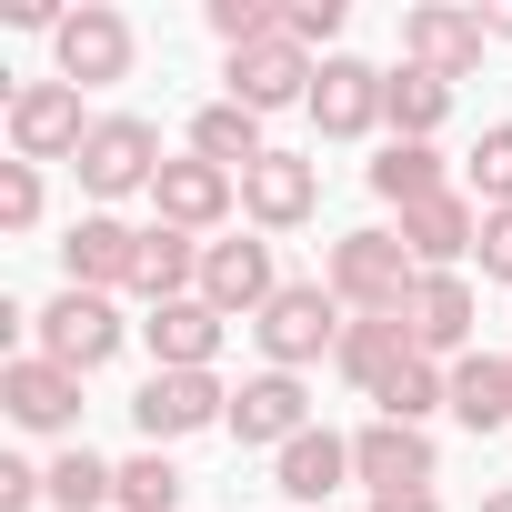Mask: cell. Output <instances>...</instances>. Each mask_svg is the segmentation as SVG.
Wrapping results in <instances>:
<instances>
[{"label": "cell", "instance_id": "1", "mask_svg": "<svg viewBox=\"0 0 512 512\" xmlns=\"http://www.w3.org/2000/svg\"><path fill=\"white\" fill-rule=\"evenodd\" d=\"M322 282H332V302H342L352 322H392V312H412L422 262L402 251V231H342L332 262H322Z\"/></svg>", "mask_w": 512, "mask_h": 512}, {"label": "cell", "instance_id": "2", "mask_svg": "<svg viewBox=\"0 0 512 512\" xmlns=\"http://www.w3.org/2000/svg\"><path fill=\"white\" fill-rule=\"evenodd\" d=\"M342 332H352V312L332 302V282H282L272 312L251 322V342H262V372H312L322 352H342Z\"/></svg>", "mask_w": 512, "mask_h": 512}, {"label": "cell", "instance_id": "3", "mask_svg": "<svg viewBox=\"0 0 512 512\" xmlns=\"http://www.w3.org/2000/svg\"><path fill=\"white\" fill-rule=\"evenodd\" d=\"M0 131H11V161H31V171H41V161H81V141H91L101 121H91V111H81V91L51 71V81H21L11 101H0Z\"/></svg>", "mask_w": 512, "mask_h": 512}, {"label": "cell", "instance_id": "4", "mask_svg": "<svg viewBox=\"0 0 512 512\" xmlns=\"http://www.w3.org/2000/svg\"><path fill=\"white\" fill-rule=\"evenodd\" d=\"M71 171H81V191L111 211V201H131V191H151V181H161V131H151L141 111H101V131L81 141V161H71Z\"/></svg>", "mask_w": 512, "mask_h": 512}, {"label": "cell", "instance_id": "5", "mask_svg": "<svg viewBox=\"0 0 512 512\" xmlns=\"http://www.w3.org/2000/svg\"><path fill=\"white\" fill-rule=\"evenodd\" d=\"M31 332H41V362H61V372H81V382H91V372L121 352V332H131V322H121V302H111V292H71V282H61V302H51Z\"/></svg>", "mask_w": 512, "mask_h": 512}, {"label": "cell", "instance_id": "6", "mask_svg": "<svg viewBox=\"0 0 512 512\" xmlns=\"http://www.w3.org/2000/svg\"><path fill=\"white\" fill-rule=\"evenodd\" d=\"M131 422H141L151 452H171V442L231 422V392H221V372H151V382L131 392Z\"/></svg>", "mask_w": 512, "mask_h": 512}, {"label": "cell", "instance_id": "7", "mask_svg": "<svg viewBox=\"0 0 512 512\" xmlns=\"http://www.w3.org/2000/svg\"><path fill=\"white\" fill-rule=\"evenodd\" d=\"M352 482H372V492H432V482H442V452H432L422 422L372 412V422L352 432Z\"/></svg>", "mask_w": 512, "mask_h": 512}, {"label": "cell", "instance_id": "8", "mask_svg": "<svg viewBox=\"0 0 512 512\" xmlns=\"http://www.w3.org/2000/svg\"><path fill=\"white\" fill-rule=\"evenodd\" d=\"M51 51H61V81L71 91H101V81H131V21L111 11V0H81V11L51 31Z\"/></svg>", "mask_w": 512, "mask_h": 512}, {"label": "cell", "instance_id": "9", "mask_svg": "<svg viewBox=\"0 0 512 512\" xmlns=\"http://www.w3.org/2000/svg\"><path fill=\"white\" fill-rule=\"evenodd\" d=\"M221 81H231L221 101H241V111H262V121H272V111H292V101L312 111L322 61H312L302 41H262V51H231V71H221Z\"/></svg>", "mask_w": 512, "mask_h": 512}, {"label": "cell", "instance_id": "10", "mask_svg": "<svg viewBox=\"0 0 512 512\" xmlns=\"http://www.w3.org/2000/svg\"><path fill=\"white\" fill-rule=\"evenodd\" d=\"M282 292V262H272V241H211L201 251V302L221 322H262Z\"/></svg>", "mask_w": 512, "mask_h": 512}, {"label": "cell", "instance_id": "11", "mask_svg": "<svg viewBox=\"0 0 512 512\" xmlns=\"http://www.w3.org/2000/svg\"><path fill=\"white\" fill-rule=\"evenodd\" d=\"M482 11H452V0H422V11H402V61L432 71V81H472L482 71Z\"/></svg>", "mask_w": 512, "mask_h": 512}, {"label": "cell", "instance_id": "12", "mask_svg": "<svg viewBox=\"0 0 512 512\" xmlns=\"http://www.w3.org/2000/svg\"><path fill=\"white\" fill-rule=\"evenodd\" d=\"M61 272H71V292H131L141 282V231L121 211H81L71 241H61Z\"/></svg>", "mask_w": 512, "mask_h": 512}, {"label": "cell", "instance_id": "13", "mask_svg": "<svg viewBox=\"0 0 512 512\" xmlns=\"http://www.w3.org/2000/svg\"><path fill=\"white\" fill-rule=\"evenodd\" d=\"M302 432H312L302 372H251V382L231 392V442H251V452H292Z\"/></svg>", "mask_w": 512, "mask_h": 512}, {"label": "cell", "instance_id": "14", "mask_svg": "<svg viewBox=\"0 0 512 512\" xmlns=\"http://www.w3.org/2000/svg\"><path fill=\"white\" fill-rule=\"evenodd\" d=\"M241 211H251V231H302V221L322 211V161H312V151L251 161V171H241Z\"/></svg>", "mask_w": 512, "mask_h": 512}, {"label": "cell", "instance_id": "15", "mask_svg": "<svg viewBox=\"0 0 512 512\" xmlns=\"http://www.w3.org/2000/svg\"><path fill=\"white\" fill-rule=\"evenodd\" d=\"M231 211H241V181H231V171H211V161H191V151L161 161V181H151V221H171V231L201 241V231H221Z\"/></svg>", "mask_w": 512, "mask_h": 512}, {"label": "cell", "instance_id": "16", "mask_svg": "<svg viewBox=\"0 0 512 512\" xmlns=\"http://www.w3.org/2000/svg\"><path fill=\"white\" fill-rule=\"evenodd\" d=\"M0 412H11L21 432H81V372L21 352V362H0Z\"/></svg>", "mask_w": 512, "mask_h": 512}, {"label": "cell", "instance_id": "17", "mask_svg": "<svg viewBox=\"0 0 512 512\" xmlns=\"http://www.w3.org/2000/svg\"><path fill=\"white\" fill-rule=\"evenodd\" d=\"M472 322H482L472 282H462V272H422V292H412V312H402L412 352H422V362H462V352H472Z\"/></svg>", "mask_w": 512, "mask_h": 512}, {"label": "cell", "instance_id": "18", "mask_svg": "<svg viewBox=\"0 0 512 512\" xmlns=\"http://www.w3.org/2000/svg\"><path fill=\"white\" fill-rule=\"evenodd\" d=\"M312 121H322V141H372L382 131V71L352 61V51H332L322 81H312Z\"/></svg>", "mask_w": 512, "mask_h": 512}, {"label": "cell", "instance_id": "19", "mask_svg": "<svg viewBox=\"0 0 512 512\" xmlns=\"http://www.w3.org/2000/svg\"><path fill=\"white\" fill-rule=\"evenodd\" d=\"M402 251L422 272H462V251H482V201L472 191H442V201L402 211Z\"/></svg>", "mask_w": 512, "mask_h": 512}, {"label": "cell", "instance_id": "20", "mask_svg": "<svg viewBox=\"0 0 512 512\" xmlns=\"http://www.w3.org/2000/svg\"><path fill=\"white\" fill-rule=\"evenodd\" d=\"M141 342H151V372H211V352H221V312L191 292V302H161L151 322H141Z\"/></svg>", "mask_w": 512, "mask_h": 512}, {"label": "cell", "instance_id": "21", "mask_svg": "<svg viewBox=\"0 0 512 512\" xmlns=\"http://www.w3.org/2000/svg\"><path fill=\"white\" fill-rule=\"evenodd\" d=\"M342 482H352V442L322 432V422H312L292 452H272V492H282V502H332Z\"/></svg>", "mask_w": 512, "mask_h": 512}, {"label": "cell", "instance_id": "22", "mask_svg": "<svg viewBox=\"0 0 512 512\" xmlns=\"http://www.w3.org/2000/svg\"><path fill=\"white\" fill-rule=\"evenodd\" d=\"M191 161H211V171H251V161H272V141H262V111H241V101H201L191 111Z\"/></svg>", "mask_w": 512, "mask_h": 512}, {"label": "cell", "instance_id": "23", "mask_svg": "<svg viewBox=\"0 0 512 512\" xmlns=\"http://www.w3.org/2000/svg\"><path fill=\"white\" fill-rule=\"evenodd\" d=\"M201 251H211V241L151 221V231H141V282H131V292H141L151 312H161V302H191V292H201Z\"/></svg>", "mask_w": 512, "mask_h": 512}, {"label": "cell", "instance_id": "24", "mask_svg": "<svg viewBox=\"0 0 512 512\" xmlns=\"http://www.w3.org/2000/svg\"><path fill=\"white\" fill-rule=\"evenodd\" d=\"M442 121H452V81H432V71H412V61L382 71V131H392V141H432Z\"/></svg>", "mask_w": 512, "mask_h": 512}, {"label": "cell", "instance_id": "25", "mask_svg": "<svg viewBox=\"0 0 512 512\" xmlns=\"http://www.w3.org/2000/svg\"><path fill=\"white\" fill-rule=\"evenodd\" d=\"M362 181H372V201H392V211H422V201H442V191H452L432 141H382V161H372Z\"/></svg>", "mask_w": 512, "mask_h": 512}, {"label": "cell", "instance_id": "26", "mask_svg": "<svg viewBox=\"0 0 512 512\" xmlns=\"http://www.w3.org/2000/svg\"><path fill=\"white\" fill-rule=\"evenodd\" d=\"M332 362H342V382H352V392H372V402H382V392H392V372L412 362V332H402V312H392V322H352Z\"/></svg>", "mask_w": 512, "mask_h": 512}, {"label": "cell", "instance_id": "27", "mask_svg": "<svg viewBox=\"0 0 512 512\" xmlns=\"http://www.w3.org/2000/svg\"><path fill=\"white\" fill-rule=\"evenodd\" d=\"M452 422H462V432H502V422H512V362L462 352V362H452Z\"/></svg>", "mask_w": 512, "mask_h": 512}, {"label": "cell", "instance_id": "28", "mask_svg": "<svg viewBox=\"0 0 512 512\" xmlns=\"http://www.w3.org/2000/svg\"><path fill=\"white\" fill-rule=\"evenodd\" d=\"M51 512H121V462H101L91 442H71L51 462Z\"/></svg>", "mask_w": 512, "mask_h": 512}, {"label": "cell", "instance_id": "29", "mask_svg": "<svg viewBox=\"0 0 512 512\" xmlns=\"http://www.w3.org/2000/svg\"><path fill=\"white\" fill-rule=\"evenodd\" d=\"M382 412H392V422H432V412H452V362H422V352H412V362L392 372Z\"/></svg>", "mask_w": 512, "mask_h": 512}, {"label": "cell", "instance_id": "30", "mask_svg": "<svg viewBox=\"0 0 512 512\" xmlns=\"http://www.w3.org/2000/svg\"><path fill=\"white\" fill-rule=\"evenodd\" d=\"M121 512H181V462L141 442V452L121 462Z\"/></svg>", "mask_w": 512, "mask_h": 512}, {"label": "cell", "instance_id": "31", "mask_svg": "<svg viewBox=\"0 0 512 512\" xmlns=\"http://www.w3.org/2000/svg\"><path fill=\"white\" fill-rule=\"evenodd\" d=\"M472 201L482 211H512V121H492L472 141Z\"/></svg>", "mask_w": 512, "mask_h": 512}, {"label": "cell", "instance_id": "32", "mask_svg": "<svg viewBox=\"0 0 512 512\" xmlns=\"http://www.w3.org/2000/svg\"><path fill=\"white\" fill-rule=\"evenodd\" d=\"M342 0H282V41H302V51H322L332 61V41H342Z\"/></svg>", "mask_w": 512, "mask_h": 512}, {"label": "cell", "instance_id": "33", "mask_svg": "<svg viewBox=\"0 0 512 512\" xmlns=\"http://www.w3.org/2000/svg\"><path fill=\"white\" fill-rule=\"evenodd\" d=\"M31 221H41V171L0 161V231H31Z\"/></svg>", "mask_w": 512, "mask_h": 512}, {"label": "cell", "instance_id": "34", "mask_svg": "<svg viewBox=\"0 0 512 512\" xmlns=\"http://www.w3.org/2000/svg\"><path fill=\"white\" fill-rule=\"evenodd\" d=\"M51 502V472H31V462H0V512H41Z\"/></svg>", "mask_w": 512, "mask_h": 512}, {"label": "cell", "instance_id": "35", "mask_svg": "<svg viewBox=\"0 0 512 512\" xmlns=\"http://www.w3.org/2000/svg\"><path fill=\"white\" fill-rule=\"evenodd\" d=\"M482 282H512V211H482Z\"/></svg>", "mask_w": 512, "mask_h": 512}, {"label": "cell", "instance_id": "36", "mask_svg": "<svg viewBox=\"0 0 512 512\" xmlns=\"http://www.w3.org/2000/svg\"><path fill=\"white\" fill-rule=\"evenodd\" d=\"M362 512H442V502H432V492H372Z\"/></svg>", "mask_w": 512, "mask_h": 512}, {"label": "cell", "instance_id": "37", "mask_svg": "<svg viewBox=\"0 0 512 512\" xmlns=\"http://www.w3.org/2000/svg\"><path fill=\"white\" fill-rule=\"evenodd\" d=\"M482 31H492V41H512V0H502V11H482Z\"/></svg>", "mask_w": 512, "mask_h": 512}, {"label": "cell", "instance_id": "38", "mask_svg": "<svg viewBox=\"0 0 512 512\" xmlns=\"http://www.w3.org/2000/svg\"><path fill=\"white\" fill-rule=\"evenodd\" d=\"M482 512H512V482H502V492H482Z\"/></svg>", "mask_w": 512, "mask_h": 512}]
</instances>
